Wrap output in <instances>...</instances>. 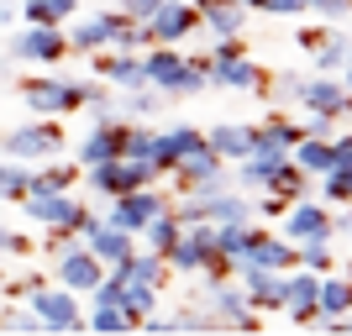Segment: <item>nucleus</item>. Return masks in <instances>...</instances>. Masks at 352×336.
<instances>
[{"label":"nucleus","instance_id":"a18cd8bd","mask_svg":"<svg viewBox=\"0 0 352 336\" xmlns=\"http://www.w3.org/2000/svg\"><path fill=\"white\" fill-rule=\"evenodd\" d=\"M331 27H337V21H331ZM331 27H305V32H300V37H294V43H300V47H305V53H310V47H321L326 37H331Z\"/></svg>","mask_w":352,"mask_h":336},{"label":"nucleus","instance_id":"a878e982","mask_svg":"<svg viewBox=\"0 0 352 336\" xmlns=\"http://www.w3.org/2000/svg\"><path fill=\"white\" fill-rule=\"evenodd\" d=\"M21 21H37V27H63L69 16H79V0H21Z\"/></svg>","mask_w":352,"mask_h":336},{"label":"nucleus","instance_id":"6e6552de","mask_svg":"<svg viewBox=\"0 0 352 336\" xmlns=\"http://www.w3.org/2000/svg\"><path fill=\"white\" fill-rule=\"evenodd\" d=\"M284 163H289V147L268 142V137H252V147L236 158V184L242 190H268V179L279 174Z\"/></svg>","mask_w":352,"mask_h":336},{"label":"nucleus","instance_id":"37998d69","mask_svg":"<svg viewBox=\"0 0 352 336\" xmlns=\"http://www.w3.org/2000/svg\"><path fill=\"white\" fill-rule=\"evenodd\" d=\"M252 210H258V216H268V221H279L284 210H289V200H284V194H274V190H263V200L252 205Z\"/></svg>","mask_w":352,"mask_h":336},{"label":"nucleus","instance_id":"ea45409f","mask_svg":"<svg viewBox=\"0 0 352 336\" xmlns=\"http://www.w3.org/2000/svg\"><path fill=\"white\" fill-rule=\"evenodd\" d=\"M305 11H316V16H326V21H347V0H300Z\"/></svg>","mask_w":352,"mask_h":336},{"label":"nucleus","instance_id":"f257e3e1","mask_svg":"<svg viewBox=\"0 0 352 336\" xmlns=\"http://www.w3.org/2000/svg\"><path fill=\"white\" fill-rule=\"evenodd\" d=\"M27 310L37 315V326H43L47 336H69V331H85V310H79V294L63 289V284H47V278H37L27 294Z\"/></svg>","mask_w":352,"mask_h":336},{"label":"nucleus","instance_id":"c9c22d12","mask_svg":"<svg viewBox=\"0 0 352 336\" xmlns=\"http://www.w3.org/2000/svg\"><path fill=\"white\" fill-rule=\"evenodd\" d=\"M279 85H263L258 95H274L279 105H300V85H305V74H274Z\"/></svg>","mask_w":352,"mask_h":336},{"label":"nucleus","instance_id":"f704fd0d","mask_svg":"<svg viewBox=\"0 0 352 336\" xmlns=\"http://www.w3.org/2000/svg\"><path fill=\"white\" fill-rule=\"evenodd\" d=\"M153 142H158V132H153V126H126V137H121V158L153 163Z\"/></svg>","mask_w":352,"mask_h":336},{"label":"nucleus","instance_id":"aec40b11","mask_svg":"<svg viewBox=\"0 0 352 336\" xmlns=\"http://www.w3.org/2000/svg\"><path fill=\"white\" fill-rule=\"evenodd\" d=\"M252 137H258V126H248V121H216L206 132V142H210V153H216L221 163H236L252 147Z\"/></svg>","mask_w":352,"mask_h":336},{"label":"nucleus","instance_id":"9b49d317","mask_svg":"<svg viewBox=\"0 0 352 336\" xmlns=\"http://www.w3.org/2000/svg\"><path fill=\"white\" fill-rule=\"evenodd\" d=\"M121 137H126V116H111V121H89V132L79 137V147H74V163L79 168H95V163H111L121 158Z\"/></svg>","mask_w":352,"mask_h":336},{"label":"nucleus","instance_id":"473e14b6","mask_svg":"<svg viewBox=\"0 0 352 336\" xmlns=\"http://www.w3.org/2000/svg\"><path fill=\"white\" fill-rule=\"evenodd\" d=\"M268 190L284 194V200H300V194H310V174H305V168H294V163H284L279 174L268 179Z\"/></svg>","mask_w":352,"mask_h":336},{"label":"nucleus","instance_id":"dca6fc26","mask_svg":"<svg viewBox=\"0 0 352 336\" xmlns=\"http://www.w3.org/2000/svg\"><path fill=\"white\" fill-rule=\"evenodd\" d=\"M179 74H184V53H179L174 43H153V47H142V79L158 89V95H174Z\"/></svg>","mask_w":352,"mask_h":336},{"label":"nucleus","instance_id":"f8f14e48","mask_svg":"<svg viewBox=\"0 0 352 336\" xmlns=\"http://www.w3.org/2000/svg\"><path fill=\"white\" fill-rule=\"evenodd\" d=\"M300 105H305V111H321V116L347 121V111H352L347 79H337V74H316V79H305V85H300Z\"/></svg>","mask_w":352,"mask_h":336},{"label":"nucleus","instance_id":"5701e85b","mask_svg":"<svg viewBox=\"0 0 352 336\" xmlns=\"http://www.w3.org/2000/svg\"><path fill=\"white\" fill-rule=\"evenodd\" d=\"M195 194V190H190ZM200 210H206L210 226H226V221H252V205L232 190H216V194H200Z\"/></svg>","mask_w":352,"mask_h":336},{"label":"nucleus","instance_id":"0eeeda50","mask_svg":"<svg viewBox=\"0 0 352 336\" xmlns=\"http://www.w3.org/2000/svg\"><path fill=\"white\" fill-rule=\"evenodd\" d=\"M163 205H174L168 194L158 190V184H142V190H121V194H111V210H105V226H121V232H142V221L153 216V210H163Z\"/></svg>","mask_w":352,"mask_h":336},{"label":"nucleus","instance_id":"20e7f679","mask_svg":"<svg viewBox=\"0 0 352 336\" xmlns=\"http://www.w3.org/2000/svg\"><path fill=\"white\" fill-rule=\"evenodd\" d=\"M16 89H21L27 111H37V116H69L85 105V85H74V79H21Z\"/></svg>","mask_w":352,"mask_h":336},{"label":"nucleus","instance_id":"4468645a","mask_svg":"<svg viewBox=\"0 0 352 336\" xmlns=\"http://www.w3.org/2000/svg\"><path fill=\"white\" fill-rule=\"evenodd\" d=\"M200 142H206V132H200V126H190V121H174L168 132H158V142H153V168H158V179L174 174L179 158H184V153H195Z\"/></svg>","mask_w":352,"mask_h":336},{"label":"nucleus","instance_id":"cd10ccee","mask_svg":"<svg viewBox=\"0 0 352 336\" xmlns=\"http://www.w3.org/2000/svg\"><path fill=\"white\" fill-rule=\"evenodd\" d=\"M79 163H47V168H32V179H27V194L32 190H74L79 184Z\"/></svg>","mask_w":352,"mask_h":336},{"label":"nucleus","instance_id":"f03ea898","mask_svg":"<svg viewBox=\"0 0 352 336\" xmlns=\"http://www.w3.org/2000/svg\"><path fill=\"white\" fill-rule=\"evenodd\" d=\"M21 210H27V221H37V226H63V232H74V236H85L89 226H95V210L89 205H79L69 190H32V194H21Z\"/></svg>","mask_w":352,"mask_h":336},{"label":"nucleus","instance_id":"4c0bfd02","mask_svg":"<svg viewBox=\"0 0 352 336\" xmlns=\"http://www.w3.org/2000/svg\"><path fill=\"white\" fill-rule=\"evenodd\" d=\"M174 331H216V321H210V310H179Z\"/></svg>","mask_w":352,"mask_h":336},{"label":"nucleus","instance_id":"39448f33","mask_svg":"<svg viewBox=\"0 0 352 336\" xmlns=\"http://www.w3.org/2000/svg\"><path fill=\"white\" fill-rule=\"evenodd\" d=\"M206 310L216 326H236V331H263V310L248 305V294L236 278H221L216 289H206Z\"/></svg>","mask_w":352,"mask_h":336},{"label":"nucleus","instance_id":"603ef678","mask_svg":"<svg viewBox=\"0 0 352 336\" xmlns=\"http://www.w3.org/2000/svg\"><path fill=\"white\" fill-rule=\"evenodd\" d=\"M0 278H6V273H0Z\"/></svg>","mask_w":352,"mask_h":336},{"label":"nucleus","instance_id":"3c124183","mask_svg":"<svg viewBox=\"0 0 352 336\" xmlns=\"http://www.w3.org/2000/svg\"><path fill=\"white\" fill-rule=\"evenodd\" d=\"M6 79H11V69H6V63H0V85H6Z\"/></svg>","mask_w":352,"mask_h":336},{"label":"nucleus","instance_id":"de8ad7c7","mask_svg":"<svg viewBox=\"0 0 352 336\" xmlns=\"http://www.w3.org/2000/svg\"><path fill=\"white\" fill-rule=\"evenodd\" d=\"M16 21V0H0V27H11Z\"/></svg>","mask_w":352,"mask_h":336},{"label":"nucleus","instance_id":"412c9836","mask_svg":"<svg viewBox=\"0 0 352 336\" xmlns=\"http://www.w3.org/2000/svg\"><path fill=\"white\" fill-rule=\"evenodd\" d=\"M179 232H184V226H179V216L168 210V205H163V210H153V216L142 221V232H137V242H142L147 252H158V258H168V247L179 242Z\"/></svg>","mask_w":352,"mask_h":336},{"label":"nucleus","instance_id":"a19ab883","mask_svg":"<svg viewBox=\"0 0 352 336\" xmlns=\"http://www.w3.org/2000/svg\"><path fill=\"white\" fill-rule=\"evenodd\" d=\"M153 11H158V0H116V16H126V21H147Z\"/></svg>","mask_w":352,"mask_h":336},{"label":"nucleus","instance_id":"4be33fe9","mask_svg":"<svg viewBox=\"0 0 352 336\" xmlns=\"http://www.w3.org/2000/svg\"><path fill=\"white\" fill-rule=\"evenodd\" d=\"M200 27H206V37H232V32H248V11L236 5V0H210V5H200Z\"/></svg>","mask_w":352,"mask_h":336},{"label":"nucleus","instance_id":"49530a36","mask_svg":"<svg viewBox=\"0 0 352 336\" xmlns=\"http://www.w3.org/2000/svg\"><path fill=\"white\" fill-rule=\"evenodd\" d=\"M11 258H32V252H37V242H32V236H21V232H11Z\"/></svg>","mask_w":352,"mask_h":336},{"label":"nucleus","instance_id":"09e8293b","mask_svg":"<svg viewBox=\"0 0 352 336\" xmlns=\"http://www.w3.org/2000/svg\"><path fill=\"white\" fill-rule=\"evenodd\" d=\"M6 247H11V232H6V226H0V252H6Z\"/></svg>","mask_w":352,"mask_h":336},{"label":"nucleus","instance_id":"a211bd4d","mask_svg":"<svg viewBox=\"0 0 352 336\" xmlns=\"http://www.w3.org/2000/svg\"><path fill=\"white\" fill-rule=\"evenodd\" d=\"M206 79H210V85H221V89H248V95H258V89L268 85V69H263V63H252L248 53H242V58L210 63Z\"/></svg>","mask_w":352,"mask_h":336},{"label":"nucleus","instance_id":"c85d7f7f","mask_svg":"<svg viewBox=\"0 0 352 336\" xmlns=\"http://www.w3.org/2000/svg\"><path fill=\"white\" fill-rule=\"evenodd\" d=\"M158 105H163L158 89H153V85H137V89H121L116 111H121V116H132V121H147V116H158Z\"/></svg>","mask_w":352,"mask_h":336},{"label":"nucleus","instance_id":"f3484780","mask_svg":"<svg viewBox=\"0 0 352 336\" xmlns=\"http://www.w3.org/2000/svg\"><path fill=\"white\" fill-rule=\"evenodd\" d=\"M232 263H258V268H274V273H284V268H294V242H289V236L263 232V226H252L248 252H242V258H232Z\"/></svg>","mask_w":352,"mask_h":336},{"label":"nucleus","instance_id":"1a4fd4ad","mask_svg":"<svg viewBox=\"0 0 352 336\" xmlns=\"http://www.w3.org/2000/svg\"><path fill=\"white\" fill-rule=\"evenodd\" d=\"M121 21L126 16H116V11H105V16H69L63 21V37H69V53H100V47H111L116 43V32H121Z\"/></svg>","mask_w":352,"mask_h":336},{"label":"nucleus","instance_id":"72a5a7b5","mask_svg":"<svg viewBox=\"0 0 352 336\" xmlns=\"http://www.w3.org/2000/svg\"><path fill=\"white\" fill-rule=\"evenodd\" d=\"M258 137H268V142H279V147H294L300 142V121H289L284 111H274V116H263V126H258Z\"/></svg>","mask_w":352,"mask_h":336},{"label":"nucleus","instance_id":"bb28decb","mask_svg":"<svg viewBox=\"0 0 352 336\" xmlns=\"http://www.w3.org/2000/svg\"><path fill=\"white\" fill-rule=\"evenodd\" d=\"M294 263L310 268V273H331V268H337V247H331V236H305V242H294Z\"/></svg>","mask_w":352,"mask_h":336},{"label":"nucleus","instance_id":"58836bf2","mask_svg":"<svg viewBox=\"0 0 352 336\" xmlns=\"http://www.w3.org/2000/svg\"><path fill=\"white\" fill-rule=\"evenodd\" d=\"M0 331L27 336V331H43V326H37V315H32V310H11V315H0Z\"/></svg>","mask_w":352,"mask_h":336},{"label":"nucleus","instance_id":"b1692460","mask_svg":"<svg viewBox=\"0 0 352 336\" xmlns=\"http://www.w3.org/2000/svg\"><path fill=\"white\" fill-rule=\"evenodd\" d=\"M216 168H226V163H221L216 153H210V142H200V147H195V153H184V158H179L174 179H179V184H184V190H195V184H206V179L216 174Z\"/></svg>","mask_w":352,"mask_h":336},{"label":"nucleus","instance_id":"79ce46f5","mask_svg":"<svg viewBox=\"0 0 352 336\" xmlns=\"http://www.w3.org/2000/svg\"><path fill=\"white\" fill-rule=\"evenodd\" d=\"M326 147H331V168H352V137L347 132H337Z\"/></svg>","mask_w":352,"mask_h":336},{"label":"nucleus","instance_id":"c03bdc74","mask_svg":"<svg viewBox=\"0 0 352 336\" xmlns=\"http://www.w3.org/2000/svg\"><path fill=\"white\" fill-rule=\"evenodd\" d=\"M258 11H268V16H305V5H300V0H258Z\"/></svg>","mask_w":352,"mask_h":336},{"label":"nucleus","instance_id":"423d86ee","mask_svg":"<svg viewBox=\"0 0 352 336\" xmlns=\"http://www.w3.org/2000/svg\"><path fill=\"white\" fill-rule=\"evenodd\" d=\"M11 58L53 69V63L69 58V37H63V27H37V21H27V27L11 37Z\"/></svg>","mask_w":352,"mask_h":336},{"label":"nucleus","instance_id":"393cba45","mask_svg":"<svg viewBox=\"0 0 352 336\" xmlns=\"http://www.w3.org/2000/svg\"><path fill=\"white\" fill-rule=\"evenodd\" d=\"M310 58H316V74H337V79H347V27L337 21L321 47H310Z\"/></svg>","mask_w":352,"mask_h":336},{"label":"nucleus","instance_id":"2eb2a0df","mask_svg":"<svg viewBox=\"0 0 352 336\" xmlns=\"http://www.w3.org/2000/svg\"><path fill=\"white\" fill-rule=\"evenodd\" d=\"M100 273H105V263L85 247V242H74L69 252H58V284H63V289L89 294L95 284H100Z\"/></svg>","mask_w":352,"mask_h":336},{"label":"nucleus","instance_id":"ddd939ff","mask_svg":"<svg viewBox=\"0 0 352 336\" xmlns=\"http://www.w3.org/2000/svg\"><path fill=\"white\" fill-rule=\"evenodd\" d=\"M279 221H284L279 236H289V242H305V236H331V232H326V226H331V205L310 200V194L289 200V210H284Z\"/></svg>","mask_w":352,"mask_h":336},{"label":"nucleus","instance_id":"9d476101","mask_svg":"<svg viewBox=\"0 0 352 336\" xmlns=\"http://www.w3.org/2000/svg\"><path fill=\"white\" fill-rule=\"evenodd\" d=\"M147 27V37H153V43H184V37H195V32H200V16H195V5L190 0H158V11L147 16L142 21Z\"/></svg>","mask_w":352,"mask_h":336},{"label":"nucleus","instance_id":"8fccbe9b","mask_svg":"<svg viewBox=\"0 0 352 336\" xmlns=\"http://www.w3.org/2000/svg\"><path fill=\"white\" fill-rule=\"evenodd\" d=\"M236 5H242V11H258V0H236Z\"/></svg>","mask_w":352,"mask_h":336},{"label":"nucleus","instance_id":"7c9ffc66","mask_svg":"<svg viewBox=\"0 0 352 336\" xmlns=\"http://www.w3.org/2000/svg\"><path fill=\"white\" fill-rule=\"evenodd\" d=\"M27 179H32V163L21 158H6L0 163V205H16L21 194H27Z\"/></svg>","mask_w":352,"mask_h":336},{"label":"nucleus","instance_id":"7ed1b4c3","mask_svg":"<svg viewBox=\"0 0 352 336\" xmlns=\"http://www.w3.org/2000/svg\"><path fill=\"white\" fill-rule=\"evenodd\" d=\"M63 147H69V137H63V126L53 116L21 121L11 132H0V153H6V158H21V163H47V158H58Z\"/></svg>","mask_w":352,"mask_h":336},{"label":"nucleus","instance_id":"2f4dec72","mask_svg":"<svg viewBox=\"0 0 352 336\" xmlns=\"http://www.w3.org/2000/svg\"><path fill=\"white\" fill-rule=\"evenodd\" d=\"M321 179V205H352V168H326Z\"/></svg>","mask_w":352,"mask_h":336},{"label":"nucleus","instance_id":"6ab92c4d","mask_svg":"<svg viewBox=\"0 0 352 336\" xmlns=\"http://www.w3.org/2000/svg\"><path fill=\"white\" fill-rule=\"evenodd\" d=\"M85 247L95 252L105 268H111V263H126V258L137 252V236H132V232H121V226H105V221H95V226L85 232Z\"/></svg>","mask_w":352,"mask_h":336},{"label":"nucleus","instance_id":"c756f323","mask_svg":"<svg viewBox=\"0 0 352 336\" xmlns=\"http://www.w3.org/2000/svg\"><path fill=\"white\" fill-rule=\"evenodd\" d=\"M85 331H95V336H121V331H132V321H126V310H121V305H89Z\"/></svg>","mask_w":352,"mask_h":336},{"label":"nucleus","instance_id":"e433bc0d","mask_svg":"<svg viewBox=\"0 0 352 336\" xmlns=\"http://www.w3.org/2000/svg\"><path fill=\"white\" fill-rule=\"evenodd\" d=\"M300 132H305V137H321V142H331V137L342 132V121H337V116H321V111H310V121H300Z\"/></svg>","mask_w":352,"mask_h":336}]
</instances>
